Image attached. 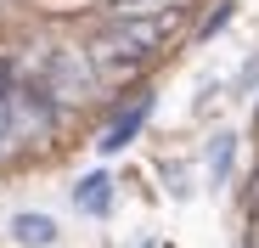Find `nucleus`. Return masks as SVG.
<instances>
[{"label": "nucleus", "instance_id": "obj_8", "mask_svg": "<svg viewBox=\"0 0 259 248\" xmlns=\"http://www.w3.org/2000/svg\"><path fill=\"white\" fill-rule=\"evenodd\" d=\"M231 17H237V6H231V0H226V6H214V12H208V23L197 28V39H214V34H220V28L231 23Z\"/></svg>", "mask_w": 259, "mask_h": 248}, {"label": "nucleus", "instance_id": "obj_1", "mask_svg": "<svg viewBox=\"0 0 259 248\" xmlns=\"http://www.w3.org/2000/svg\"><path fill=\"white\" fill-rule=\"evenodd\" d=\"M158 46V17H124L91 39V62L96 68H136Z\"/></svg>", "mask_w": 259, "mask_h": 248}, {"label": "nucleus", "instance_id": "obj_4", "mask_svg": "<svg viewBox=\"0 0 259 248\" xmlns=\"http://www.w3.org/2000/svg\"><path fill=\"white\" fill-rule=\"evenodd\" d=\"M147 118H152V96H141L136 107H124V113L107 124V130H102V152H124L130 141L141 136V124H147Z\"/></svg>", "mask_w": 259, "mask_h": 248}, {"label": "nucleus", "instance_id": "obj_9", "mask_svg": "<svg viewBox=\"0 0 259 248\" xmlns=\"http://www.w3.org/2000/svg\"><path fill=\"white\" fill-rule=\"evenodd\" d=\"M124 12H152V6H169V0H118Z\"/></svg>", "mask_w": 259, "mask_h": 248}, {"label": "nucleus", "instance_id": "obj_2", "mask_svg": "<svg viewBox=\"0 0 259 248\" xmlns=\"http://www.w3.org/2000/svg\"><path fill=\"white\" fill-rule=\"evenodd\" d=\"M39 85H46L62 107H68V102H84V96H91V85H96V62H91V51L51 46L46 62H39Z\"/></svg>", "mask_w": 259, "mask_h": 248}, {"label": "nucleus", "instance_id": "obj_6", "mask_svg": "<svg viewBox=\"0 0 259 248\" xmlns=\"http://www.w3.org/2000/svg\"><path fill=\"white\" fill-rule=\"evenodd\" d=\"M12 237H17L23 248H51V242H57V220H46V215H17V220H12Z\"/></svg>", "mask_w": 259, "mask_h": 248}, {"label": "nucleus", "instance_id": "obj_7", "mask_svg": "<svg viewBox=\"0 0 259 248\" xmlns=\"http://www.w3.org/2000/svg\"><path fill=\"white\" fill-rule=\"evenodd\" d=\"M208 163H214V181H226V175H231V136H220V141L208 147Z\"/></svg>", "mask_w": 259, "mask_h": 248}, {"label": "nucleus", "instance_id": "obj_5", "mask_svg": "<svg viewBox=\"0 0 259 248\" xmlns=\"http://www.w3.org/2000/svg\"><path fill=\"white\" fill-rule=\"evenodd\" d=\"M73 203H79L84 215H107V209H113V181H107V170L84 175V181L73 186Z\"/></svg>", "mask_w": 259, "mask_h": 248}, {"label": "nucleus", "instance_id": "obj_3", "mask_svg": "<svg viewBox=\"0 0 259 248\" xmlns=\"http://www.w3.org/2000/svg\"><path fill=\"white\" fill-rule=\"evenodd\" d=\"M62 102L39 85V79H17L12 85V136L17 141H34V136H46L51 124H57Z\"/></svg>", "mask_w": 259, "mask_h": 248}]
</instances>
